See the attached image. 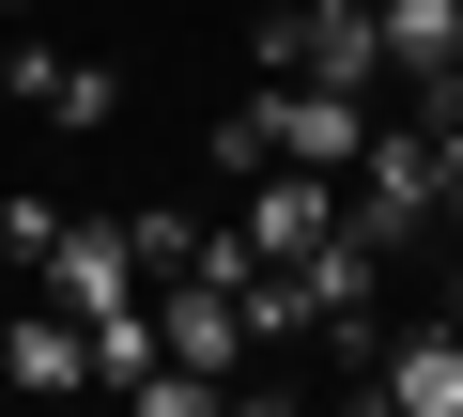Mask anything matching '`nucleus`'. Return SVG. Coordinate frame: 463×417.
I'll return each instance as SVG.
<instances>
[{
    "label": "nucleus",
    "instance_id": "1",
    "mask_svg": "<svg viewBox=\"0 0 463 417\" xmlns=\"http://www.w3.org/2000/svg\"><path fill=\"white\" fill-rule=\"evenodd\" d=\"M448 124H463V109H386V124H371V155H355V232H371V248H417V232L448 217Z\"/></svg>",
    "mask_w": 463,
    "mask_h": 417
},
{
    "label": "nucleus",
    "instance_id": "2",
    "mask_svg": "<svg viewBox=\"0 0 463 417\" xmlns=\"http://www.w3.org/2000/svg\"><path fill=\"white\" fill-rule=\"evenodd\" d=\"M386 417H463V309H432V325H386V355L355 371Z\"/></svg>",
    "mask_w": 463,
    "mask_h": 417
},
{
    "label": "nucleus",
    "instance_id": "3",
    "mask_svg": "<svg viewBox=\"0 0 463 417\" xmlns=\"http://www.w3.org/2000/svg\"><path fill=\"white\" fill-rule=\"evenodd\" d=\"M32 279H47L62 309H124V294H155V279H139V232H124V217H62V248H47Z\"/></svg>",
    "mask_w": 463,
    "mask_h": 417
},
{
    "label": "nucleus",
    "instance_id": "4",
    "mask_svg": "<svg viewBox=\"0 0 463 417\" xmlns=\"http://www.w3.org/2000/svg\"><path fill=\"white\" fill-rule=\"evenodd\" d=\"M371 16H386L402 93H417V109H463V0H371Z\"/></svg>",
    "mask_w": 463,
    "mask_h": 417
},
{
    "label": "nucleus",
    "instance_id": "5",
    "mask_svg": "<svg viewBox=\"0 0 463 417\" xmlns=\"http://www.w3.org/2000/svg\"><path fill=\"white\" fill-rule=\"evenodd\" d=\"M0 93H16V109H62V139L124 124V62H62V47H16V62H0Z\"/></svg>",
    "mask_w": 463,
    "mask_h": 417
},
{
    "label": "nucleus",
    "instance_id": "6",
    "mask_svg": "<svg viewBox=\"0 0 463 417\" xmlns=\"http://www.w3.org/2000/svg\"><path fill=\"white\" fill-rule=\"evenodd\" d=\"M0 386H109L93 371V309H16V325H0Z\"/></svg>",
    "mask_w": 463,
    "mask_h": 417
},
{
    "label": "nucleus",
    "instance_id": "7",
    "mask_svg": "<svg viewBox=\"0 0 463 417\" xmlns=\"http://www.w3.org/2000/svg\"><path fill=\"white\" fill-rule=\"evenodd\" d=\"M47 248H62V201L16 185V201H0V263H47Z\"/></svg>",
    "mask_w": 463,
    "mask_h": 417
},
{
    "label": "nucleus",
    "instance_id": "8",
    "mask_svg": "<svg viewBox=\"0 0 463 417\" xmlns=\"http://www.w3.org/2000/svg\"><path fill=\"white\" fill-rule=\"evenodd\" d=\"M448 232H463V124H448Z\"/></svg>",
    "mask_w": 463,
    "mask_h": 417
}]
</instances>
